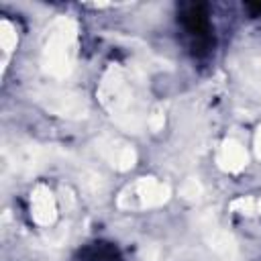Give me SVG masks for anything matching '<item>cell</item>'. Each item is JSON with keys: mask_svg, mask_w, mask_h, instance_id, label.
Here are the masks:
<instances>
[{"mask_svg": "<svg viewBox=\"0 0 261 261\" xmlns=\"http://www.w3.org/2000/svg\"><path fill=\"white\" fill-rule=\"evenodd\" d=\"M222 153H224V159H222V161H226V167H230V169H239V167H243V163H245V159H247L245 151H243L241 145H237V143H228V145H224Z\"/></svg>", "mask_w": 261, "mask_h": 261, "instance_id": "obj_1", "label": "cell"}]
</instances>
